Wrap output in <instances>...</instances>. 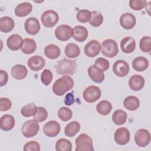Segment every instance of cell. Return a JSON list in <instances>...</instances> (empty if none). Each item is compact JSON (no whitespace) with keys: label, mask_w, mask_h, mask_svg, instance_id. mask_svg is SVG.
I'll return each instance as SVG.
<instances>
[{"label":"cell","mask_w":151,"mask_h":151,"mask_svg":"<svg viewBox=\"0 0 151 151\" xmlns=\"http://www.w3.org/2000/svg\"><path fill=\"white\" fill-rule=\"evenodd\" d=\"M74 86L73 79L68 76H63L57 79L52 86V91L58 96H63L70 90Z\"/></svg>","instance_id":"cell-1"},{"label":"cell","mask_w":151,"mask_h":151,"mask_svg":"<svg viewBox=\"0 0 151 151\" xmlns=\"http://www.w3.org/2000/svg\"><path fill=\"white\" fill-rule=\"evenodd\" d=\"M55 68L59 74L73 75L76 71V63L74 60L64 58L58 61Z\"/></svg>","instance_id":"cell-2"},{"label":"cell","mask_w":151,"mask_h":151,"mask_svg":"<svg viewBox=\"0 0 151 151\" xmlns=\"http://www.w3.org/2000/svg\"><path fill=\"white\" fill-rule=\"evenodd\" d=\"M101 48L102 54L108 58L114 57L119 52L117 44L112 39H107L103 41Z\"/></svg>","instance_id":"cell-3"},{"label":"cell","mask_w":151,"mask_h":151,"mask_svg":"<svg viewBox=\"0 0 151 151\" xmlns=\"http://www.w3.org/2000/svg\"><path fill=\"white\" fill-rule=\"evenodd\" d=\"M76 151H93V140L87 134H80L76 139Z\"/></svg>","instance_id":"cell-4"},{"label":"cell","mask_w":151,"mask_h":151,"mask_svg":"<svg viewBox=\"0 0 151 151\" xmlns=\"http://www.w3.org/2000/svg\"><path fill=\"white\" fill-rule=\"evenodd\" d=\"M59 20V16L54 10H47L41 16V21L42 25L47 28L54 27Z\"/></svg>","instance_id":"cell-5"},{"label":"cell","mask_w":151,"mask_h":151,"mask_svg":"<svg viewBox=\"0 0 151 151\" xmlns=\"http://www.w3.org/2000/svg\"><path fill=\"white\" fill-rule=\"evenodd\" d=\"M40 130V125L35 120H29L25 122L22 126V133L24 137L29 138L35 136Z\"/></svg>","instance_id":"cell-6"},{"label":"cell","mask_w":151,"mask_h":151,"mask_svg":"<svg viewBox=\"0 0 151 151\" xmlns=\"http://www.w3.org/2000/svg\"><path fill=\"white\" fill-rule=\"evenodd\" d=\"M101 94V93L99 87L95 86H90L84 90L83 96L86 101L94 103L100 98Z\"/></svg>","instance_id":"cell-7"},{"label":"cell","mask_w":151,"mask_h":151,"mask_svg":"<svg viewBox=\"0 0 151 151\" xmlns=\"http://www.w3.org/2000/svg\"><path fill=\"white\" fill-rule=\"evenodd\" d=\"M134 141L138 146L141 147H146L150 142V134L149 132L145 129L137 130L134 134Z\"/></svg>","instance_id":"cell-8"},{"label":"cell","mask_w":151,"mask_h":151,"mask_svg":"<svg viewBox=\"0 0 151 151\" xmlns=\"http://www.w3.org/2000/svg\"><path fill=\"white\" fill-rule=\"evenodd\" d=\"M54 34L60 41H65L68 40L73 35V28L68 25L61 24L55 28Z\"/></svg>","instance_id":"cell-9"},{"label":"cell","mask_w":151,"mask_h":151,"mask_svg":"<svg viewBox=\"0 0 151 151\" xmlns=\"http://www.w3.org/2000/svg\"><path fill=\"white\" fill-rule=\"evenodd\" d=\"M130 132L125 127L118 128L114 134V141L119 145H124L128 143L130 140Z\"/></svg>","instance_id":"cell-10"},{"label":"cell","mask_w":151,"mask_h":151,"mask_svg":"<svg viewBox=\"0 0 151 151\" xmlns=\"http://www.w3.org/2000/svg\"><path fill=\"white\" fill-rule=\"evenodd\" d=\"M113 71L118 77H123L127 75L129 72V64L124 60H117L113 65Z\"/></svg>","instance_id":"cell-11"},{"label":"cell","mask_w":151,"mask_h":151,"mask_svg":"<svg viewBox=\"0 0 151 151\" xmlns=\"http://www.w3.org/2000/svg\"><path fill=\"white\" fill-rule=\"evenodd\" d=\"M101 45L97 40H93L88 42L84 46V54L88 57H94L100 52Z\"/></svg>","instance_id":"cell-12"},{"label":"cell","mask_w":151,"mask_h":151,"mask_svg":"<svg viewBox=\"0 0 151 151\" xmlns=\"http://www.w3.org/2000/svg\"><path fill=\"white\" fill-rule=\"evenodd\" d=\"M26 32L30 35H36L40 29V24L35 17H29L26 19L24 23Z\"/></svg>","instance_id":"cell-13"},{"label":"cell","mask_w":151,"mask_h":151,"mask_svg":"<svg viewBox=\"0 0 151 151\" xmlns=\"http://www.w3.org/2000/svg\"><path fill=\"white\" fill-rule=\"evenodd\" d=\"M60 129V125L57 121L51 120L44 124L43 132L47 136L53 137L58 134Z\"/></svg>","instance_id":"cell-14"},{"label":"cell","mask_w":151,"mask_h":151,"mask_svg":"<svg viewBox=\"0 0 151 151\" xmlns=\"http://www.w3.org/2000/svg\"><path fill=\"white\" fill-rule=\"evenodd\" d=\"M120 24L125 29H131L136 25V19L135 16L130 12L122 14L120 18Z\"/></svg>","instance_id":"cell-15"},{"label":"cell","mask_w":151,"mask_h":151,"mask_svg":"<svg viewBox=\"0 0 151 151\" xmlns=\"http://www.w3.org/2000/svg\"><path fill=\"white\" fill-rule=\"evenodd\" d=\"M27 65L32 71H40L44 67L45 65V60L40 55H34L28 60Z\"/></svg>","instance_id":"cell-16"},{"label":"cell","mask_w":151,"mask_h":151,"mask_svg":"<svg viewBox=\"0 0 151 151\" xmlns=\"http://www.w3.org/2000/svg\"><path fill=\"white\" fill-rule=\"evenodd\" d=\"M87 72L90 78L96 83H100L104 80L103 71L94 65L90 66L87 70Z\"/></svg>","instance_id":"cell-17"},{"label":"cell","mask_w":151,"mask_h":151,"mask_svg":"<svg viewBox=\"0 0 151 151\" xmlns=\"http://www.w3.org/2000/svg\"><path fill=\"white\" fill-rule=\"evenodd\" d=\"M120 48L122 51L126 54L132 52L136 47V42L131 37H125L120 41Z\"/></svg>","instance_id":"cell-18"},{"label":"cell","mask_w":151,"mask_h":151,"mask_svg":"<svg viewBox=\"0 0 151 151\" xmlns=\"http://www.w3.org/2000/svg\"><path fill=\"white\" fill-rule=\"evenodd\" d=\"M145 83V78L140 75H133L129 78V86L133 91H139L143 88Z\"/></svg>","instance_id":"cell-19"},{"label":"cell","mask_w":151,"mask_h":151,"mask_svg":"<svg viewBox=\"0 0 151 151\" xmlns=\"http://www.w3.org/2000/svg\"><path fill=\"white\" fill-rule=\"evenodd\" d=\"M23 42L22 37L18 34H12L10 35L6 40L8 47L12 51H17L21 48Z\"/></svg>","instance_id":"cell-20"},{"label":"cell","mask_w":151,"mask_h":151,"mask_svg":"<svg viewBox=\"0 0 151 151\" xmlns=\"http://www.w3.org/2000/svg\"><path fill=\"white\" fill-rule=\"evenodd\" d=\"M88 37V31L83 26L77 25L73 29V37L78 42L84 41Z\"/></svg>","instance_id":"cell-21"},{"label":"cell","mask_w":151,"mask_h":151,"mask_svg":"<svg viewBox=\"0 0 151 151\" xmlns=\"http://www.w3.org/2000/svg\"><path fill=\"white\" fill-rule=\"evenodd\" d=\"M11 76L17 80H22L28 74V70L25 66L22 64H16L12 67L11 70Z\"/></svg>","instance_id":"cell-22"},{"label":"cell","mask_w":151,"mask_h":151,"mask_svg":"<svg viewBox=\"0 0 151 151\" xmlns=\"http://www.w3.org/2000/svg\"><path fill=\"white\" fill-rule=\"evenodd\" d=\"M15 126V119L11 114H4L0 119V127L2 130L9 131Z\"/></svg>","instance_id":"cell-23"},{"label":"cell","mask_w":151,"mask_h":151,"mask_svg":"<svg viewBox=\"0 0 151 151\" xmlns=\"http://www.w3.org/2000/svg\"><path fill=\"white\" fill-rule=\"evenodd\" d=\"M149 67L148 60L142 56L137 57L132 61L133 68L139 72L143 71L146 70Z\"/></svg>","instance_id":"cell-24"},{"label":"cell","mask_w":151,"mask_h":151,"mask_svg":"<svg viewBox=\"0 0 151 151\" xmlns=\"http://www.w3.org/2000/svg\"><path fill=\"white\" fill-rule=\"evenodd\" d=\"M32 9L31 4L29 2H22L17 5L15 9V14L19 17H24L28 15Z\"/></svg>","instance_id":"cell-25"},{"label":"cell","mask_w":151,"mask_h":151,"mask_svg":"<svg viewBox=\"0 0 151 151\" xmlns=\"http://www.w3.org/2000/svg\"><path fill=\"white\" fill-rule=\"evenodd\" d=\"M15 26L14 19L9 17L5 16L0 19V30L1 32L7 33L11 31Z\"/></svg>","instance_id":"cell-26"},{"label":"cell","mask_w":151,"mask_h":151,"mask_svg":"<svg viewBox=\"0 0 151 151\" xmlns=\"http://www.w3.org/2000/svg\"><path fill=\"white\" fill-rule=\"evenodd\" d=\"M37 44L34 40L31 38H25L23 40L21 51L25 54H31L36 50Z\"/></svg>","instance_id":"cell-27"},{"label":"cell","mask_w":151,"mask_h":151,"mask_svg":"<svg viewBox=\"0 0 151 151\" xmlns=\"http://www.w3.org/2000/svg\"><path fill=\"white\" fill-rule=\"evenodd\" d=\"M124 107L130 110L134 111L140 106V101L139 99L134 96H129L126 97L123 101Z\"/></svg>","instance_id":"cell-28"},{"label":"cell","mask_w":151,"mask_h":151,"mask_svg":"<svg viewBox=\"0 0 151 151\" xmlns=\"http://www.w3.org/2000/svg\"><path fill=\"white\" fill-rule=\"evenodd\" d=\"M44 54L47 58L54 60L60 57L61 50L57 45L55 44H49L45 47Z\"/></svg>","instance_id":"cell-29"},{"label":"cell","mask_w":151,"mask_h":151,"mask_svg":"<svg viewBox=\"0 0 151 151\" xmlns=\"http://www.w3.org/2000/svg\"><path fill=\"white\" fill-rule=\"evenodd\" d=\"M64 53L67 57L74 58L79 56L80 50L77 44L70 42L66 45L64 49Z\"/></svg>","instance_id":"cell-30"},{"label":"cell","mask_w":151,"mask_h":151,"mask_svg":"<svg viewBox=\"0 0 151 151\" xmlns=\"http://www.w3.org/2000/svg\"><path fill=\"white\" fill-rule=\"evenodd\" d=\"M127 117V113L121 109L117 110L114 111L111 118L113 123L118 126L124 124Z\"/></svg>","instance_id":"cell-31"},{"label":"cell","mask_w":151,"mask_h":151,"mask_svg":"<svg viewBox=\"0 0 151 151\" xmlns=\"http://www.w3.org/2000/svg\"><path fill=\"white\" fill-rule=\"evenodd\" d=\"M112 110V105L108 100H101L96 106L97 111L101 115H108Z\"/></svg>","instance_id":"cell-32"},{"label":"cell","mask_w":151,"mask_h":151,"mask_svg":"<svg viewBox=\"0 0 151 151\" xmlns=\"http://www.w3.org/2000/svg\"><path fill=\"white\" fill-rule=\"evenodd\" d=\"M80 130V124L77 121H72L66 125L64 129L65 134L70 137L75 136Z\"/></svg>","instance_id":"cell-33"},{"label":"cell","mask_w":151,"mask_h":151,"mask_svg":"<svg viewBox=\"0 0 151 151\" xmlns=\"http://www.w3.org/2000/svg\"><path fill=\"white\" fill-rule=\"evenodd\" d=\"M55 146L57 151H71L72 150V143L69 140L64 138L58 139Z\"/></svg>","instance_id":"cell-34"},{"label":"cell","mask_w":151,"mask_h":151,"mask_svg":"<svg viewBox=\"0 0 151 151\" xmlns=\"http://www.w3.org/2000/svg\"><path fill=\"white\" fill-rule=\"evenodd\" d=\"M37 107L33 103H29L24 106L21 109V114L25 117H29L34 116L37 111Z\"/></svg>","instance_id":"cell-35"},{"label":"cell","mask_w":151,"mask_h":151,"mask_svg":"<svg viewBox=\"0 0 151 151\" xmlns=\"http://www.w3.org/2000/svg\"><path fill=\"white\" fill-rule=\"evenodd\" d=\"M91 18L89 21V23L94 27H98L101 25L103 21V17L102 14L96 11H93L91 12Z\"/></svg>","instance_id":"cell-36"},{"label":"cell","mask_w":151,"mask_h":151,"mask_svg":"<svg viewBox=\"0 0 151 151\" xmlns=\"http://www.w3.org/2000/svg\"><path fill=\"white\" fill-rule=\"evenodd\" d=\"M58 117L64 122L70 120L73 116V112L70 109L66 107H61L58 111Z\"/></svg>","instance_id":"cell-37"},{"label":"cell","mask_w":151,"mask_h":151,"mask_svg":"<svg viewBox=\"0 0 151 151\" xmlns=\"http://www.w3.org/2000/svg\"><path fill=\"white\" fill-rule=\"evenodd\" d=\"M91 18V13L88 9H80L76 15L77 19L81 23H86L89 22Z\"/></svg>","instance_id":"cell-38"},{"label":"cell","mask_w":151,"mask_h":151,"mask_svg":"<svg viewBox=\"0 0 151 151\" xmlns=\"http://www.w3.org/2000/svg\"><path fill=\"white\" fill-rule=\"evenodd\" d=\"M140 49L144 52H150L151 50V38L149 36H144L140 40Z\"/></svg>","instance_id":"cell-39"},{"label":"cell","mask_w":151,"mask_h":151,"mask_svg":"<svg viewBox=\"0 0 151 151\" xmlns=\"http://www.w3.org/2000/svg\"><path fill=\"white\" fill-rule=\"evenodd\" d=\"M48 117V112L43 107H38L37 111L34 116V119L38 122H42L46 120Z\"/></svg>","instance_id":"cell-40"},{"label":"cell","mask_w":151,"mask_h":151,"mask_svg":"<svg viewBox=\"0 0 151 151\" xmlns=\"http://www.w3.org/2000/svg\"><path fill=\"white\" fill-rule=\"evenodd\" d=\"M52 80V73L48 69H44L41 74V82L45 86H48Z\"/></svg>","instance_id":"cell-41"},{"label":"cell","mask_w":151,"mask_h":151,"mask_svg":"<svg viewBox=\"0 0 151 151\" xmlns=\"http://www.w3.org/2000/svg\"><path fill=\"white\" fill-rule=\"evenodd\" d=\"M146 1L145 0H130L129 1L130 7L134 11L142 9L146 6Z\"/></svg>","instance_id":"cell-42"},{"label":"cell","mask_w":151,"mask_h":151,"mask_svg":"<svg viewBox=\"0 0 151 151\" xmlns=\"http://www.w3.org/2000/svg\"><path fill=\"white\" fill-rule=\"evenodd\" d=\"M94 65L100 68L103 71H106L109 69L110 64L109 61L106 59L102 57H99L96 60Z\"/></svg>","instance_id":"cell-43"},{"label":"cell","mask_w":151,"mask_h":151,"mask_svg":"<svg viewBox=\"0 0 151 151\" xmlns=\"http://www.w3.org/2000/svg\"><path fill=\"white\" fill-rule=\"evenodd\" d=\"M23 149L25 151H40V145L36 141H29L25 144Z\"/></svg>","instance_id":"cell-44"},{"label":"cell","mask_w":151,"mask_h":151,"mask_svg":"<svg viewBox=\"0 0 151 151\" xmlns=\"http://www.w3.org/2000/svg\"><path fill=\"white\" fill-rule=\"evenodd\" d=\"M0 102V110L2 111H7L12 107L11 101L6 97H1Z\"/></svg>","instance_id":"cell-45"},{"label":"cell","mask_w":151,"mask_h":151,"mask_svg":"<svg viewBox=\"0 0 151 151\" xmlns=\"http://www.w3.org/2000/svg\"><path fill=\"white\" fill-rule=\"evenodd\" d=\"M0 86L1 87L6 85L8 80V75L6 71L1 70L0 71Z\"/></svg>","instance_id":"cell-46"},{"label":"cell","mask_w":151,"mask_h":151,"mask_svg":"<svg viewBox=\"0 0 151 151\" xmlns=\"http://www.w3.org/2000/svg\"><path fill=\"white\" fill-rule=\"evenodd\" d=\"M74 101L75 100H74V95L71 93H68L65 97V99H64L65 104L67 106H71L74 103Z\"/></svg>","instance_id":"cell-47"}]
</instances>
